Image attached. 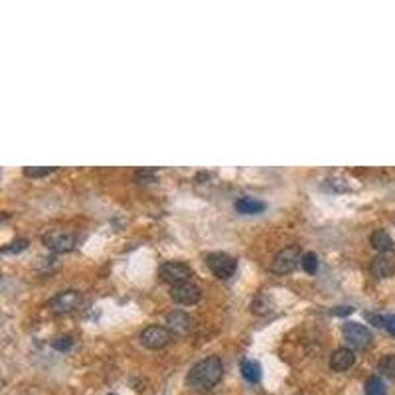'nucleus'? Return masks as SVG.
Returning <instances> with one entry per match:
<instances>
[{"instance_id": "obj_4", "label": "nucleus", "mask_w": 395, "mask_h": 395, "mask_svg": "<svg viewBox=\"0 0 395 395\" xmlns=\"http://www.w3.org/2000/svg\"><path fill=\"white\" fill-rule=\"evenodd\" d=\"M300 259H302V253H300L299 246H291L281 249L275 257H273L271 263V271L275 275H288L293 273L300 265Z\"/></svg>"}, {"instance_id": "obj_7", "label": "nucleus", "mask_w": 395, "mask_h": 395, "mask_svg": "<svg viewBox=\"0 0 395 395\" xmlns=\"http://www.w3.org/2000/svg\"><path fill=\"white\" fill-rule=\"evenodd\" d=\"M170 340H172V332L166 327L152 324L140 332V344L149 350H160L164 346H168Z\"/></svg>"}, {"instance_id": "obj_22", "label": "nucleus", "mask_w": 395, "mask_h": 395, "mask_svg": "<svg viewBox=\"0 0 395 395\" xmlns=\"http://www.w3.org/2000/svg\"><path fill=\"white\" fill-rule=\"evenodd\" d=\"M24 249H28V239L26 237H20V239H14L8 246L2 247V253L4 255H16V253H22Z\"/></svg>"}, {"instance_id": "obj_20", "label": "nucleus", "mask_w": 395, "mask_h": 395, "mask_svg": "<svg viewBox=\"0 0 395 395\" xmlns=\"http://www.w3.org/2000/svg\"><path fill=\"white\" fill-rule=\"evenodd\" d=\"M366 395H387V387L380 376H371L366 382Z\"/></svg>"}, {"instance_id": "obj_13", "label": "nucleus", "mask_w": 395, "mask_h": 395, "mask_svg": "<svg viewBox=\"0 0 395 395\" xmlns=\"http://www.w3.org/2000/svg\"><path fill=\"white\" fill-rule=\"evenodd\" d=\"M235 212L237 214H244V216H255V214H261V212H265V208L267 204L265 202H261L257 198H251V196H241V198H237L235 200Z\"/></svg>"}, {"instance_id": "obj_2", "label": "nucleus", "mask_w": 395, "mask_h": 395, "mask_svg": "<svg viewBox=\"0 0 395 395\" xmlns=\"http://www.w3.org/2000/svg\"><path fill=\"white\" fill-rule=\"evenodd\" d=\"M192 275H194V271H192L190 265H186L182 261H166L158 269V277L170 286L190 283Z\"/></svg>"}, {"instance_id": "obj_3", "label": "nucleus", "mask_w": 395, "mask_h": 395, "mask_svg": "<svg viewBox=\"0 0 395 395\" xmlns=\"http://www.w3.org/2000/svg\"><path fill=\"white\" fill-rule=\"evenodd\" d=\"M82 300L83 297L80 291L68 288V291H59L57 295H54L48 302V309L54 314H71L80 309Z\"/></svg>"}, {"instance_id": "obj_27", "label": "nucleus", "mask_w": 395, "mask_h": 395, "mask_svg": "<svg viewBox=\"0 0 395 395\" xmlns=\"http://www.w3.org/2000/svg\"><path fill=\"white\" fill-rule=\"evenodd\" d=\"M111 395H115V394H111Z\"/></svg>"}, {"instance_id": "obj_15", "label": "nucleus", "mask_w": 395, "mask_h": 395, "mask_svg": "<svg viewBox=\"0 0 395 395\" xmlns=\"http://www.w3.org/2000/svg\"><path fill=\"white\" fill-rule=\"evenodd\" d=\"M241 376L249 383H257L261 380V364L257 360H244L241 362Z\"/></svg>"}, {"instance_id": "obj_10", "label": "nucleus", "mask_w": 395, "mask_h": 395, "mask_svg": "<svg viewBox=\"0 0 395 395\" xmlns=\"http://www.w3.org/2000/svg\"><path fill=\"white\" fill-rule=\"evenodd\" d=\"M170 297L174 299V302L178 304H196V302H200L202 300V291H200V286L194 285V283H184V285H178V286H172V291H170Z\"/></svg>"}, {"instance_id": "obj_21", "label": "nucleus", "mask_w": 395, "mask_h": 395, "mask_svg": "<svg viewBox=\"0 0 395 395\" xmlns=\"http://www.w3.org/2000/svg\"><path fill=\"white\" fill-rule=\"evenodd\" d=\"M273 311V304L271 300L267 299V297H257V299L251 300V313L253 314H259V316H263V314H269Z\"/></svg>"}, {"instance_id": "obj_9", "label": "nucleus", "mask_w": 395, "mask_h": 395, "mask_svg": "<svg viewBox=\"0 0 395 395\" xmlns=\"http://www.w3.org/2000/svg\"><path fill=\"white\" fill-rule=\"evenodd\" d=\"M166 324H168L166 328H168L170 332L180 334V336H186V334H190L192 330L196 328V320H194L188 313L172 311V313L166 314Z\"/></svg>"}, {"instance_id": "obj_18", "label": "nucleus", "mask_w": 395, "mask_h": 395, "mask_svg": "<svg viewBox=\"0 0 395 395\" xmlns=\"http://www.w3.org/2000/svg\"><path fill=\"white\" fill-rule=\"evenodd\" d=\"M300 267L302 271L309 273V275H316L318 267H320V261H318V255L313 253V251H306L302 253V259H300Z\"/></svg>"}, {"instance_id": "obj_14", "label": "nucleus", "mask_w": 395, "mask_h": 395, "mask_svg": "<svg viewBox=\"0 0 395 395\" xmlns=\"http://www.w3.org/2000/svg\"><path fill=\"white\" fill-rule=\"evenodd\" d=\"M369 246L374 247L378 253H389L394 249V239L392 235L383 230H376V232L369 235Z\"/></svg>"}, {"instance_id": "obj_23", "label": "nucleus", "mask_w": 395, "mask_h": 395, "mask_svg": "<svg viewBox=\"0 0 395 395\" xmlns=\"http://www.w3.org/2000/svg\"><path fill=\"white\" fill-rule=\"evenodd\" d=\"M52 172H55V168H48V166H44V168H36V166H26V168H24V176H28V178L48 176V174H52Z\"/></svg>"}, {"instance_id": "obj_26", "label": "nucleus", "mask_w": 395, "mask_h": 395, "mask_svg": "<svg viewBox=\"0 0 395 395\" xmlns=\"http://www.w3.org/2000/svg\"><path fill=\"white\" fill-rule=\"evenodd\" d=\"M352 311H354L352 306H338V309H334L332 313L338 314V316H344V314H350V313H352Z\"/></svg>"}, {"instance_id": "obj_1", "label": "nucleus", "mask_w": 395, "mask_h": 395, "mask_svg": "<svg viewBox=\"0 0 395 395\" xmlns=\"http://www.w3.org/2000/svg\"><path fill=\"white\" fill-rule=\"evenodd\" d=\"M223 378V362L219 356H208L204 360L196 362L188 371L186 383L190 389L198 394H208L212 392Z\"/></svg>"}, {"instance_id": "obj_6", "label": "nucleus", "mask_w": 395, "mask_h": 395, "mask_svg": "<svg viewBox=\"0 0 395 395\" xmlns=\"http://www.w3.org/2000/svg\"><path fill=\"white\" fill-rule=\"evenodd\" d=\"M42 244L55 253H69L77 246V237L73 233L64 232V230H54V232H48L42 237Z\"/></svg>"}, {"instance_id": "obj_12", "label": "nucleus", "mask_w": 395, "mask_h": 395, "mask_svg": "<svg viewBox=\"0 0 395 395\" xmlns=\"http://www.w3.org/2000/svg\"><path fill=\"white\" fill-rule=\"evenodd\" d=\"M356 364V354L350 348H336L330 356V368L334 371H348Z\"/></svg>"}, {"instance_id": "obj_17", "label": "nucleus", "mask_w": 395, "mask_h": 395, "mask_svg": "<svg viewBox=\"0 0 395 395\" xmlns=\"http://www.w3.org/2000/svg\"><path fill=\"white\" fill-rule=\"evenodd\" d=\"M327 190L330 192H336V194H342V192H350L352 190V186H350V180L344 176H330L324 180V184H322Z\"/></svg>"}, {"instance_id": "obj_5", "label": "nucleus", "mask_w": 395, "mask_h": 395, "mask_svg": "<svg viewBox=\"0 0 395 395\" xmlns=\"http://www.w3.org/2000/svg\"><path fill=\"white\" fill-rule=\"evenodd\" d=\"M205 265L221 281L233 277L235 271H237V261L228 253H210V255H205Z\"/></svg>"}, {"instance_id": "obj_11", "label": "nucleus", "mask_w": 395, "mask_h": 395, "mask_svg": "<svg viewBox=\"0 0 395 395\" xmlns=\"http://www.w3.org/2000/svg\"><path fill=\"white\" fill-rule=\"evenodd\" d=\"M369 273L376 279H387L395 273V257L389 253H380L369 263Z\"/></svg>"}, {"instance_id": "obj_19", "label": "nucleus", "mask_w": 395, "mask_h": 395, "mask_svg": "<svg viewBox=\"0 0 395 395\" xmlns=\"http://www.w3.org/2000/svg\"><path fill=\"white\" fill-rule=\"evenodd\" d=\"M378 371L385 376V378H392L395 380V354L383 356L382 360L378 362Z\"/></svg>"}, {"instance_id": "obj_25", "label": "nucleus", "mask_w": 395, "mask_h": 395, "mask_svg": "<svg viewBox=\"0 0 395 395\" xmlns=\"http://www.w3.org/2000/svg\"><path fill=\"white\" fill-rule=\"evenodd\" d=\"M136 180H138L140 184H143V182H145V184H150V182L156 180V176H154L152 170H138V172H136Z\"/></svg>"}, {"instance_id": "obj_16", "label": "nucleus", "mask_w": 395, "mask_h": 395, "mask_svg": "<svg viewBox=\"0 0 395 395\" xmlns=\"http://www.w3.org/2000/svg\"><path fill=\"white\" fill-rule=\"evenodd\" d=\"M368 316L369 322H374V327L378 328H383V330H387L392 336H395V314H371L368 313L366 314Z\"/></svg>"}, {"instance_id": "obj_24", "label": "nucleus", "mask_w": 395, "mask_h": 395, "mask_svg": "<svg viewBox=\"0 0 395 395\" xmlns=\"http://www.w3.org/2000/svg\"><path fill=\"white\" fill-rule=\"evenodd\" d=\"M52 346H54L57 352H68V350H71V346H73V338L71 336H59V338H55L52 342Z\"/></svg>"}, {"instance_id": "obj_8", "label": "nucleus", "mask_w": 395, "mask_h": 395, "mask_svg": "<svg viewBox=\"0 0 395 395\" xmlns=\"http://www.w3.org/2000/svg\"><path fill=\"white\" fill-rule=\"evenodd\" d=\"M342 332H344V338L346 342L352 346V348H358V350H366L371 346V332H369L368 328L364 327V324H360V322H346L344 328H342Z\"/></svg>"}]
</instances>
